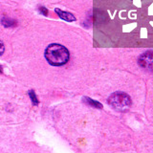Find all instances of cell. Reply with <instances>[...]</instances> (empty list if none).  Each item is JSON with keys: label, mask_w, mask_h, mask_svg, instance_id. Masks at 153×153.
Masks as SVG:
<instances>
[{"label": "cell", "mask_w": 153, "mask_h": 153, "mask_svg": "<svg viewBox=\"0 0 153 153\" xmlns=\"http://www.w3.org/2000/svg\"><path fill=\"white\" fill-rule=\"evenodd\" d=\"M44 56L49 64L53 66H62L68 62L70 54L64 46L54 43L46 48Z\"/></svg>", "instance_id": "obj_1"}, {"label": "cell", "mask_w": 153, "mask_h": 153, "mask_svg": "<svg viewBox=\"0 0 153 153\" xmlns=\"http://www.w3.org/2000/svg\"><path fill=\"white\" fill-rule=\"evenodd\" d=\"M107 102L113 109L119 112H126L130 109L132 100L130 96L124 92H115L108 98Z\"/></svg>", "instance_id": "obj_2"}, {"label": "cell", "mask_w": 153, "mask_h": 153, "mask_svg": "<svg viewBox=\"0 0 153 153\" xmlns=\"http://www.w3.org/2000/svg\"><path fill=\"white\" fill-rule=\"evenodd\" d=\"M138 64L148 72H153V51H146L138 59Z\"/></svg>", "instance_id": "obj_3"}, {"label": "cell", "mask_w": 153, "mask_h": 153, "mask_svg": "<svg viewBox=\"0 0 153 153\" xmlns=\"http://www.w3.org/2000/svg\"><path fill=\"white\" fill-rule=\"evenodd\" d=\"M55 12L57 13V16H59L61 19H63V20L67 21V22H73V21H76V17L73 13H71L69 12H64V11H61L60 9H57L56 8L55 9Z\"/></svg>", "instance_id": "obj_4"}, {"label": "cell", "mask_w": 153, "mask_h": 153, "mask_svg": "<svg viewBox=\"0 0 153 153\" xmlns=\"http://www.w3.org/2000/svg\"><path fill=\"white\" fill-rule=\"evenodd\" d=\"M82 102L85 104L89 105L90 107H94V108H98V109H102V107H103V105L100 102H97V100H94L92 99H90L88 97H83L82 98Z\"/></svg>", "instance_id": "obj_5"}, {"label": "cell", "mask_w": 153, "mask_h": 153, "mask_svg": "<svg viewBox=\"0 0 153 153\" xmlns=\"http://www.w3.org/2000/svg\"><path fill=\"white\" fill-rule=\"evenodd\" d=\"M2 25L5 27H12L13 25H16V21L13 20L12 18H9V17H3L2 20H1Z\"/></svg>", "instance_id": "obj_6"}, {"label": "cell", "mask_w": 153, "mask_h": 153, "mask_svg": "<svg viewBox=\"0 0 153 153\" xmlns=\"http://www.w3.org/2000/svg\"><path fill=\"white\" fill-rule=\"evenodd\" d=\"M28 95H29V97H30L31 100H32V102L33 105H37L38 104V100H37V97H36V93L33 92V90H30L28 92Z\"/></svg>", "instance_id": "obj_7"}, {"label": "cell", "mask_w": 153, "mask_h": 153, "mask_svg": "<svg viewBox=\"0 0 153 153\" xmlns=\"http://www.w3.org/2000/svg\"><path fill=\"white\" fill-rule=\"evenodd\" d=\"M39 12L43 16H48V10L45 7H39Z\"/></svg>", "instance_id": "obj_8"}, {"label": "cell", "mask_w": 153, "mask_h": 153, "mask_svg": "<svg viewBox=\"0 0 153 153\" xmlns=\"http://www.w3.org/2000/svg\"><path fill=\"white\" fill-rule=\"evenodd\" d=\"M4 52H5V45H4V43L0 40V56H2L4 54Z\"/></svg>", "instance_id": "obj_9"}, {"label": "cell", "mask_w": 153, "mask_h": 153, "mask_svg": "<svg viewBox=\"0 0 153 153\" xmlns=\"http://www.w3.org/2000/svg\"><path fill=\"white\" fill-rule=\"evenodd\" d=\"M1 68H2V67H1V66H0V72H2V70H1Z\"/></svg>", "instance_id": "obj_10"}]
</instances>
